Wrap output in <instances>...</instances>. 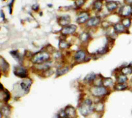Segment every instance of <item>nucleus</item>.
<instances>
[{"label":"nucleus","mask_w":132,"mask_h":118,"mask_svg":"<svg viewBox=\"0 0 132 118\" xmlns=\"http://www.w3.org/2000/svg\"><path fill=\"white\" fill-rule=\"evenodd\" d=\"M92 109H93L92 103L90 100H85L80 107V111H81V114L84 116H86L88 114H90Z\"/></svg>","instance_id":"f257e3e1"},{"label":"nucleus","mask_w":132,"mask_h":118,"mask_svg":"<svg viewBox=\"0 0 132 118\" xmlns=\"http://www.w3.org/2000/svg\"><path fill=\"white\" fill-rule=\"evenodd\" d=\"M50 58L49 54L45 52H39V53L36 54L34 56H33L32 61L34 63L36 64H40V63H44L48 61Z\"/></svg>","instance_id":"f03ea898"},{"label":"nucleus","mask_w":132,"mask_h":118,"mask_svg":"<svg viewBox=\"0 0 132 118\" xmlns=\"http://www.w3.org/2000/svg\"><path fill=\"white\" fill-rule=\"evenodd\" d=\"M108 92L107 89L104 86H96L92 87L91 88V93L94 96L96 97H100V96H104Z\"/></svg>","instance_id":"7ed1b4c3"},{"label":"nucleus","mask_w":132,"mask_h":118,"mask_svg":"<svg viewBox=\"0 0 132 118\" xmlns=\"http://www.w3.org/2000/svg\"><path fill=\"white\" fill-rule=\"evenodd\" d=\"M14 73L16 76L20 78H25L27 76V71L25 68L22 67H15L14 70Z\"/></svg>","instance_id":"20e7f679"},{"label":"nucleus","mask_w":132,"mask_h":118,"mask_svg":"<svg viewBox=\"0 0 132 118\" xmlns=\"http://www.w3.org/2000/svg\"><path fill=\"white\" fill-rule=\"evenodd\" d=\"M77 29V27L74 25H72L70 26H66L63 28L62 30V33L64 35H70V34L74 33Z\"/></svg>","instance_id":"39448f33"},{"label":"nucleus","mask_w":132,"mask_h":118,"mask_svg":"<svg viewBox=\"0 0 132 118\" xmlns=\"http://www.w3.org/2000/svg\"><path fill=\"white\" fill-rule=\"evenodd\" d=\"M89 19V15L86 12H82L78 16V18L77 19V21L78 23H84L88 20Z\"/></svg>","instance_id":"423d86ee"},{"label":"nucleus","mask_w":132,"mask_h":118,"mask_svg":"<svg viewBox=\"0 0 132 118\" xmlns=\"http://www.w3.org/2000/svg\"><path fill=\"white\" fill-rule=\"evenodd\" d=\"M122 15L125 17L129 16L132 13V8L130 6H125L121 9Z\"/></svg>","instance_id":"0eeeda50"},{"label":"nucleus","mask_w":132,"mask_h":118,"mask_svg":"<svg viewBox=\"0 0 132 118\" xmlns=\"http://www.w3.org/2000/svg\"><path fill=\"white\" fill-rule=\"evenodd\" d=\"M65 111H66L67 116L70 117V118L75 117L76 116V111H75V108L72 107V106H69V107H67Z\"/></svg>","instance_id":"6e6552de"},{"label":"nucleus","mask_w":132,"mask_h":118,"mask_svg":"<svg viewBox=\"0 0 132 118\" xmlns=\"http://www.w3.org/2000/svg\"><path fill=\"white\" fill-rule=\"evenodd\" d=\"M30 85H31V81L30 80H24V81L22 82L21 84H20V86H21L22 89L23 90L26 91V92H28V91L29 90Z\"/></svg>","instance_id":"1a4fd4ad"},{"label":"nucleus","mask_w":132,"mask_h":118,"mask_svg":"<svg viewBox=\"0 0 132 118\" xmlns=\"http://www.w3.org/2000/svg\"><path fill=\"white\" fill-rule=\"evenodd\" d=\"M85 56H86V54H85L84 52L82 51V50H79V51H78L77 53L75 54V58L78 62H81V61L84 60V58H85Z\"/></svg>","instance_id":"9d476101"},{"label":"nucleus","mask_w":132,"mask_h":118,"mask_svg":"<svg viewBox=\"0 0 132 118\" xmlns=\"http://www.w3.org/2000/svg\"><path fill=\"white\" fill-rule=\"evenodd\" d=\"M100 19L97 17H92V18L90 19L87 22V25L88 27H92V26H95L98 25L100 23Z\"/></svg>","instance_id":"9b49d317"},{"label":"nucleus","mask_w":132,"mask_h":118,"mask_svg":"<svg viewBox=\"0 0 132 118\" xmlns=\"http://www.w3.org/2000/svg\"><path fill=\"white\" fill-rule=\"evenodd\" d=\"M71 19L69 16H63L60 19V23L62 26H67L70 24Z\"/></svg>","instance_id":"f8f14e48"},{"label":"nucleus","mask_w":132,"mask_h":118,"mask_svg":"<svg viewBox=\"0 0 132 118\" xmlns=\"http://www.w3.org/2000/svg\"><path fill=\"white\" fill-rule=\"evenodd\" d=\"M114 30L117 33H124L126 30V27L123 24H120V23H117L114 25Z\"/></svg>","instance_id":"ddd939ff"},{"label":"nucleus","mask_w":132,"mask_h":118,"mask_svg":"<svg viewBox=\"0 0 132 118\" xmlns=\"http://www.w3.org/2000/svg\"><path fill=\"white\" fill-rule=\"evenodd\" d=\"M118 7V4L116 2H109L107 3L106 8L108 9V11H112L114 9H116Z\"/></svg>","instance_id":"4468645a"},{"label":"nucleus","mask_w":132,"mask_h":118,"mask_svg":"<svg viewBox=\"0 0 132 118\" xmlns=\"http://www.w3.org/2000/svg\"><path fill=\"white\" fill-rule=\"evenodd\" d=\"M122 73L124 75H128V74H131L132 73V67L131 65H128L126 67H124L122 69Z\"/></svg>","instance_id":"2eb2a0df"},{"label":"nucleus","mask_w":132,"mask_h":118,"mask_svg":"<svg viewBox=\"0 0 132 118\" xmlns=\"http://www.w3.org/2000/svg\"><path fill=\"white\" fill-rule=\"evenodd\" d=\"M102 84L104 87L111 86L113 85V80L110 78H106L102 80Z\"/></svg>","instance_id":"dca6fc26"},{"label":"nucleus","mask_w":132,"mask_h":118,"mask_svg":"<svg viewBox=\"0 0 132 118\" xmlns=\"http://www.w3.org/2000/svg\"><path fill=\"white\" fill-rule=\"evenodd\" d=\"M128 88V85L126 83H119L116 86H115V89L118 91L124 90L125 89H126Z\"/></svg>","instance_id":"f3484780"},{"label":"nucleus","mask_w":132,"mask_h":118,"mask_svg":"<svg viewBox=\"0 0 132 118\" xmlns=\"http://www.w3.org/2000/svg\"><path fill=\"white\" fill-rule=\"evenodd\" d=\"M68 71H69V68H68V67H64V68H60V69H59L58 70L57 74L58 76H62V75L66 74Z\"/></svg>","instance_id":"a211bd4d"},{"label":"nucleus","mask_w":132,"mask_h":118,"mask_svg":"<svg viewBox=\"0 0 132 118\" xmlns=\"http://www.w3.org/2000/svg\"><path fill=\"white\" fill-rule=\"evenodd\" d=\"M128 80V78H127L126 75H124V74H122V75H120L118 78V81L119 83H126Z\"/></svg>","instance_id":"6ab92c4d"},{"label":"nucleus","mask_w":132,"mask_h":118,"mask_svg":"<svg viewBox=\"0 0 132 118\" xmlns=\"http://www.w3.org/2000/svg\"><path fill=\"white\" fill-rule=\"evenodd\" d=\"M102 4L100 1H96L94 4V8L96 11H100L102 8Z\"/></svg>","instance_id":"aec40b11"},{"label":"nucleus","mask_w":132,"mask_h":118,"mask_svg":"<svg viewBox=\"0 0 132 118\" xmlns=\"http://www.w3.org/2000/svg\"><path fill=\"white\" fill-rule=\"evenodd\" d=\"M122 24L126 28L130 27V26L131 25V19L129 18H125L122 21Z\"/></svg>","instance_id":"412c9836"},{"label":"nucleus","mask_w":132,"mask_h":118,"mask_svg":"<svg viewBox=\"0 0 132 118\" xmlns=\"http://www.w3.org/2000/svg\"><path fill=\"white\" fill-rule=\"evenodd\" d=\"M95 77H96L95 74H88V75H87V76H86V78H84V80L87 82L92 81V80H94L95 79Z\"/></svg>","instance_id":"4be33fe9"},{"label":"nucleus","mask_w":132,"mask_h":118,"mask_svg":"<svg viewBox=\"0 0 132 118\" xmlns=\"http://www.w3.org/2000/svg\"><path fill=\"white\" fill-rule=\"evenodd\" d=\"M69 46V44L66 41H61L60 42V47L62 49L67 48Z\"/></svg>","instance_id":"5701e85b"},{"label":"nucleus","mask_w":132,"mask_h":118,"mask_svg":"<svg viewBox=\"0 0 132 118\" xmlns=\"http://www.w3.org/2000/svg\"><path fill=\"white\" fill-rule=\"evenodd\" d=\"M95 109L97 111H102L104 109V105L102 103H98L95 105Z\"/></svg>","instance_id":"b1692460"},{"label":"nucleus","mask_w":132,"mask_h":118,"mask_svg":"<svg viewBox=\"0 0 132 118\" xmlns=\"http://www.w3.org/2000/svg\"><path fill=\"white\" fill-rule=\"evenodd\" d=\"M88 39V33H82L81 35H80V39H81V41H83V42L87 41Z\"/></svg>","instance_id":"393cba45"},{"label":"nucleus","mask_w":132,"mask_h":118,"mask_svg":"<svg viewBox=\"0 0 132 118\" xmlns=\"http://www.w3.org/2000/svg\"><path fill=\"white\" fill-rule=\"evenodd\" d=\"M75 4L78 7H81L84 4V0H77Z\"/></svg>","instance_id":"a878e982"},{"label":"nucleus","mask_w":132,"mask_h":118,"mask_svg":"<svg viewBox=\"0 0 132 118\" xmlns=\"http://www.w3.org/2000/svg\"><path fill=\"white\" fill-rule=\"evenodd\" d=\"M66 116H67V115L66 113V111H61L60 113V118H66Z\"/></svg>","instance_id":"bb28decb"},{"label":"nucleus","mask_w":132,"mask_h":118,"mask_svg":"<svg viewBox=\"0 0 132 118\" xmlns=\"http://www.w3.org/2000/svg\"><path fill=\"white\" fill-rule=\"evenodd\" d=\"M127 2H128L130 4H132V0H126Z\"/></svg>","instance_id":"cd10ccee"},{"label":"nucleus","mask_w":132,"mask_h":118,"mask_svg":"<svg viewBox=\"0 0 132 118\" xmlns=\"http://www.w3.org/2000/svg\"><path fill=\"white\" fill-rule=\"evenodd\" d=\"M131 65H132V63H131Z\"/></svg>","instance_id":"c85d7f7f"},{"label":"nucleus","mask_w":132,"mask_h":118,"mask_svg":"<svg viewBox=\"0 0 132 118\" xmlns=\"http://www.w3.org/2000/svg\"></svg>","instance_id":"c756f323"}]
</instances>
